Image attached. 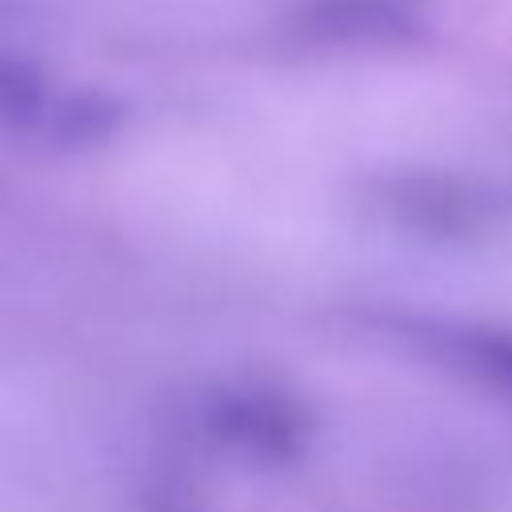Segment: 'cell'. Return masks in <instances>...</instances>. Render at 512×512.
I'll use <instances>...</instances> for the list:
<instances>
[{
    "label": "cell",
    "instance_id": "6da1fadb",
    "mask_svg": "<svg viewBox=\"0 0 512 512\" xmlns=\"http://www.w3.org/2000/svg\"><path fill=\"white\" fill-rule=\"evenodd\" d=\"M112 120L116 116L108 100L60 88L28 60L0 52V132L32 136L44 144H84L104 136Z\"/></svg>",
    "mask_w": 512,
    "mask_h": 512
},
{
    "label": "cell",
    "instance_id": "7a4b0ae2",
    "mask_svg": "<svg viewBox=\"0 0 512 512\" xmlns=\"http://www.w3.org/2000/svg\"><path fill=\"white\" fill-rule=\"evenodd\" d=\"M424 28V0H304L296 32L320 44H396Z\"/></svg>",
    "mask_w": 512,
    "mask_h": 512
}]
</instances>
